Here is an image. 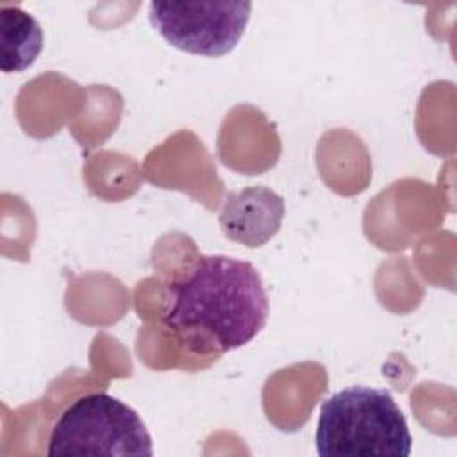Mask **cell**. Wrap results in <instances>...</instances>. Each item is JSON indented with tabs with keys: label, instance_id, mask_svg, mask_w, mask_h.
Listing matches in <instances>:
<instances>
[{
	"label": "cell",
	"instance_id": "cell-1",
	"mask_svg": "<svg viewBox=\"0 0 457 457\" xmlns=\"http://www.w3.org/2000/svg\"><path fill=\"white\" fill-rule=\"evenodd\" d=\"M162 323L193 355H221L250 343L266 325L268 295L257 268L228 255H202L168 286Z\"/></svg>",
	"mask_w": 457,
	"mask_h": 457
},
{
	"label": "cell",
	"instance_id": "cell-2",
	"mask_svg": "<svg viewBox=\"0 0 457 457\" xmlns=\"http://www.w3.org/2000/svg\"><path fill=\"white\" fill-rule=\"evenodd\" d=\"M314 441L320 457H407L412 450L393 395L366 386L346 387L321 403Z\"/></svg>",
	"mask_w": 457,
	"mask_h": 457
},
{
	"label": "cell",
	"instance_id": "cell-3",
	"mask_svg": "<svg viewBox=\"0 0 457 457\" xmlns=\"http://www.w3.org/2000/svg\"><path fill=\"white\" fill-rule=\"evenodd\" d=\"M46 453L150 457L152 437L139 414L109 393H89L73 400L48 436Z\"/></svg>",
	"mask_w": 457,
	"mask_h": 457
},
{
	"label": "cell",
	"instance_id": "cell-4",
	"mask_svg": "<svg viewBox=\"0 0 457 457\" xmlns=\"http://www.w3.org/2000/svg\"><path fill=\"white\" fill-rule=\"evenodd\" d=\"M252 12L250 2H152V27L175 48L221 57L236 48Z\"/></svg>",
	"mask_w": 457,
	"mask_h": 457
},
{
	"label": "cell",
	"instance_id": "cell-5",
	"mask_svg": "<svg viewBox=\"0 0 457 457\" xmlns=\"http://www.w3.org/2000/svg\"><path fill=\"white\" fill-rule=\"evenodd\" d=\"M284 214L286 205L278 193L266 186H250L225 196L220 227L230 241L257 248L278 232Z\"/></svg>",
	"mask_w": 457,
	"mask_h": 457
},
{
	"label": "cell",
	"instance_id": "cell-6",
	"mask_svg": "<svg viewBox=\"0 0 457 457\" xmlns=\"http://www.w3.org/2000/svg\"><path fill=\"white\" fill-rule=\"evenodd\" d=\"M43 48V29L18 5L0 7V68L20 73L34 64Z\"/></svg>",
	"mask_w": 457,
	"mask_h": 457
}]
</instances>
